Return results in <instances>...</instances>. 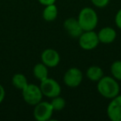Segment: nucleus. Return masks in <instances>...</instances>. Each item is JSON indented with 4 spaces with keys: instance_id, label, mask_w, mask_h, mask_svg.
<instances>
[{
    "instance_id": "nucleus-18",
    "label": "nucleus",
    "mask_w": 121,
    "mask_h": 121,
    "mask_svg": "<svg viewBox=\"0 0 121 121\" xmlns=\"http://www.w3.org/2000/svg\"><path fill=\"white\" fill-rule=\"evenodd\" d=\"M91 3L97 8H104L108 5L109 0H91Z\"/></svg>"
},
{
    "instance_id": "nucleus-20",
    "label": "nucleus",
    "mask_w": 121,
    "mask_h": 121,
    "mask_svg": "<svg viewBox=\"0 0 121 121\" xmlns=\"http://www.w3.org/2000/svg\"><path fill=\"white\" fill-rule=\"evenodd\" d=\"M56 0H38V2L44 6H47V5H51V4H54Z\"/></svg>"
},
{
    "instance_id": "nucleus-19",
    "label": "nucleus",
    "mask_w": 121,
    "mask_h": 121,
    "mask_svg": "<svg viewBox=\"0 0 121 121\" xmlns=\"http://www.w3.org/2000/svg\"><path fill=\"white\" fill-rule=\"evenodd\" d=\"M115 24L119 29H121V9L118 11V13L115 15Z\"/></svg>"
},
{
    "instance_id": "nucleus-1",
    "label": "nucleus",
    "mask_w": 121,
    "mask_h": 121,
    "mask_svg": "<svg viewBox=\"0 0 121 121\" xmlns=\"http://www.w3.org/2000/svg\"><path fill=\"white\" fill-rule=\"evenodd\" d=\"M97 91L103 97L106 99L114 98L119 95V83L116 79L110 76H103L97 84Z\"/></svg>"
},
{
    "instance_id": "nucleus-16",
    "label": "nucleus",
    "mask_w": 121,
    "mask_h": 121,
    "mask_svg": "<svg viewBox=\"0 0 121 121\" xmlns=\"http://www.w3.org/2000/svg\"><path fill=\"white\" fill-rule=\"evenodd\" d=\"M51 104H52L54 110L60 111L62 110L66 106V100H65L64 98L58 95L52 98V100L51 101Z\"/></svg>"
},
{
    "instance_id": "nucleus-5",
    "label": "nucleus",
    "mask_w": 121,
    "mask_h": 121,
    "mask_svg": "<svg viewBox=\"0 0 121 121\" xmlns=\"http://www.w3.org/2000/svg\"><path fill=\"white\" fill-rule=\"evenodd\" d=\"M40 89L43 95L48 98H54L56 96H58L61 92L59 83L56 80L48 77L41 81Z\"/></svg>"
},
{
    "instance_id": "nucleus-15",
    "label": "nucleus",
    "mask_w": 121,
    "mask_h": 121,
    "mask_svg": "<svg viewBox=\"0 0 121 121\" xmlns=\"http://www.w3.org/2000/svg\"><path fill=\"white\" fill-rule=\"evenodd\" d=\"M12 83L13 86H15L18 90H23L27 86V79L23 74L22 73H17L15 74L12 78Z\"/></svg>"
},
{
    "instance_id": "nucleus-11",
    "label": "nucleus",
    "mask_w": 121,
    "mask_h": 121,
    "mask_svg": "<svg viewBox=\"0 0 121 121\" xmlns=\"http://www.w3.org/2000/svg\"><path fill=\"white\" fill-rule=\"evenodd\" d=\"M98 34L99 42L104 44L112 43L116 38V32L114 28L110 27H103Z\"/></svg>"
},
{
    "instance_id": "nucleus-3",
    "label": "nucleus",
    "mask_w": 121,
    "mask_h": 121,
    "mask_svg": "<svg viewBox=\"0 0 121 121\" xmlns=\"http://www.w3.org/2000/svg\"><path fill=\"white\" fill-rule=\"evenodd\" d=\"M22 93L24 101L30 105H36L38 104L42 101L43 96L40 86L33 84H27V86L22 90Z\"/></svg>"
},
{
    "instance_id": "nucleus-10",
    "label": "nucleus",
    "mask_w": 121,
    "mask_h": 121,
    "mask_svg": "<svg viewBox=\"0 0 121 121\" xmlns=\"http://www.w3.org/2000/svg\"><path fill=\"white\" fill-rule=\"evenodd\" d=\"M64 28L71 37H75V38H79V37L84 32L77 19L73 17H70L65 21Z\"/></svg>"
},
{
    "instance_id": "nucleus-17",
    "label": "nucleus",
    "mask_w": 121,
    "mask_h": 121,
    "mask_svg": "<svg viewBox=\"0 0 121 121\" xmlns=\"http://www.w3.org/2000/svg\"><path fill=\"white\" fill-rule=\"evenodd\" d=\"M113 77L118 81H121V60H115L110 67Z\"/></svg>"
},
{
    "instance_id": "nucleus-7",
    "label": "nucleus",
    "mask_w": 121,
    "mask_h": 121,
    "mask_svg": "<svg viewBox=\"0 0 121 121\" xmlns=\"http://www.w3.org/2000/svg\"><path fill=\"white\" fill-rule=\"evenodd\" d=\"M83 79V75L81 70L76 67H71L67 70L63 76V81L66 86L71 88L77 87L81 85Z\"/></svg>"
},
{
    "instance_id": "nucleus-4",
    "label": "nucleus",
    "mask_w": 121,
    "mask_h": 121,
    "mask_svg": "<svg viewBox=\"0 0 121 121\" xmlns=\"http://www.w3.org/2000/svg\"><path fill=\"white\" fill-rule=\"evenodd\" d=\"M99 43L98 34L91 31H84L79 37V45L83 50L91 51L95 49Z\"/></svg>"
},
{
    "instance_id": "nucleus-6",
    "label": "nucleus",
    "mask_w": 121,
    "mask_h": 121,
    "mask_svg": "<svg viewBox=\"0 0 121 121\" xmlns=\"http://www.w3.org/2000/svg\"><path fill=\"white\" fill-rule=\"evenodd\" d=\"M53 111L54 109L51 103L41 101L35 105L33 115L37 121H47L52 118Z\"/></svg>"
},
{
    "instance_id": "nucleus-9",
    "label": "nucleus",
    "mask_w": 121,
    "mask_h": 121,
    "mask_svg": "<svg viewBox=\"0 0 121 121\" xmlns=\"http://www.w3.org/2000/svg\"><path fill=\"white\" fill-rule=\"evenodd\" d=\"M41 59L43 64L47 67H55L60 62V55L54 49L47 48L42 52L41 55Z\"/></svg>"
},
{
    "instance_id": "nucleus-13",
    "label": "nucleus",
    "mask_w": 121,
    "mask_h": 121,
    "mask_svg": "<svg viewBox=\"0 0 121 121\" xmlns=\"http://www.w3.org/2000/svg\"><path fill=\"white\" fill-rule=\"evenodd\" d=\"M57 14H58V10H57L56 6L54 4L46 6L42 12V17L44 20L47 22H52L56 18Z\"/></svg>"
},
{
    "instance_id": "nucleus-21",
    "label": "nucleus",
    "mask_w": 121,
    "mask_h": 121,
    "mask_svg": "<svg viewBox=\"0 0 121 121\" xmlns=\"http://www.w3.org/2000/svg\"><path fill=\"white\" fill-rule=\"evenodd\" d=\"M4 97H5V90H4V86L0 84V104L4 101Z\"/></svg>"
},
{
    "instance_id": "nucleus-12",
    "label": "nucleus",
    "mask_w": 121,
    "mask_h": 121,
    "mask_svg": "<svg viewBox=\"0 0 121 121\" xmlns=\"http://www.w3.org/2000/svg\"><path fill=\"white\" fill-rule=\"evenodd\" d=\"M86 76L91 81H99L104 76L103 70L99 66H92L88 68L86 71Z\"/></svg>"
},
{
    "instance_id": "nucleus-14",
    "label": "nucleus",
    "mask_w": 121,
    "mask_h": 121,
    "mask_svg": "<svg viewBox=\"0 0 121 121\" xmlns=\"http://www.w3.org/2000/svg\"><path fill=\"white\" fill-rule=\"evenodd\" d=\"M33 75L40 81L48 77V69L43 63H37L33 67Z\"/></svg>"
},
{
    "instance_id": "nucleus-8",
    "label": "nucleus",
    "mask_w": 121,
    "mask_h": 121,
    "mask_svg": "<svg viewBox=\"0 0 121 121\" xmlns=\"http://www.w3.org/2000/svg\"><path fill=\"white\" fill-rule=\"evenodd\" d=\"M107 115L112 121H121V95H118L109 104Z\"/></svg>"
},
{
    "instance_id": "nucleus-2",
    "label": "nucleus",
    "mask_w": 121,
    "mask_h": 121,
    "mask_svg": "<svg viewBox=\"0 0 121 121\" xmlns=\"http://www.w3.org/2000/svg\"><path fill=\"white\" fill-rule=\"evenodd\" d=\"M83 31L94 30L98 24V16L91 8H84L81 10L77 18Z\"/></svg>"
}]
</instances>
